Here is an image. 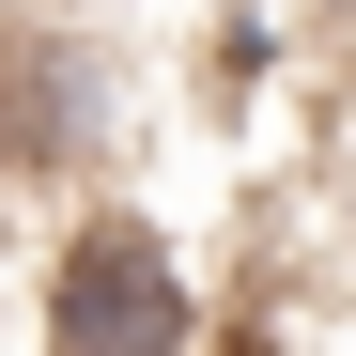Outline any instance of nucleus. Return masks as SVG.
<instances>
[{
	"label": "nucleus",
	"mask_w": 356,
	"mask_h": 356,
	"mask_svg": "<svg viewBox=\"0 0 356 356\" xmlns=\"http://www.w3.org/2000/svg\"><path fill=\"white\" fill-rule=\"evenodd\" d=\"M31 310H47V356H202V264L140 202H78Z\"/></svg>",
	"instance_id": "1"
},
{
	"label": "nucleus",
	"mask_w": 356,
	"mask_h": 356,
	"mask_svg": "<svg viewBox=\"0 0 356 356\" xmlns=\"http://www.w3.org/2000/svg\"><path fill=\"white\" fill-rule=\"evenodd\" d=\"M140 140V78L93 16H0V170L16 186H78V170H124Z\"/></svg>",
	"instance_id": "2"
}]
</instances>
